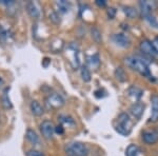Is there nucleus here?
Returning a JSON list of instances; mask_svg holds the SVG:
<instances>
[{
    "label": "nucleus",
    "mask_w": 158,
    "mask_h": 156,
    "mask_svg": "<svg viewBox=\"0 0 158 156\" xmlns=\"http://www.w3.org/2000/svg\"><path fill=\"white\" fill-rule=\"evenodd\" d=\"M124 63L130 69L138 72L140 75L152 79L153 76L151 75L149 65H148V61H146V59L138 57V56H128V57L124 58Z\"/></svg>",
    "instance_id": "1"
},
{
    "label": "nucleus",
    "mask_w": 158,
    "mask_h": 156,
    "mask_svg": "<svg viewBox=\"0 0 158 156\" xmlns=\"http://www.w3.org/2000/svg\"><path fill=\"white\" fill-rule=\"evenodd\" d=\"M115 130L117 133L123 136H128L132 131V122L130 119V116L127 113L119 114L117 118V124L115 126Z\"/></svg>",
    "instance_id": "2"
},
{
    "label": "nucleus",
    "mask_w": 158,
    "mask_h": 156,
    "mask_svg": "<svg viewBox=\"0 0 158 156\" xmlns=\"http://www.w3.org/2000/svg\"><path fill=\"white\" fill-rule=\"evenodd\" d=\"M65 153L68 156H88L89 148L83 142L73 141L65 145Z\"/></svg>",
    "instance_id": "3"
},
{
    "label": "nucleus",
    "mask_w": 158,
    "mask_h": 156,
    "mask_svg": "<svg viewBox=\"0 0 158 156\" xmlns=\"http://www.w3.org/2000/svg\"><path fill=\"white\" fill-rule=\"evenodd\" d=\"M40 132L45 139H52L55 133V126L50 120H44L40 124Z\"/></svg>",
    "instance_id": "4"
},
{
    "label": "nucleus",
    "mask_w": 158,
    "mask_h": 156,
    "mask_svg": "<svg viewBox=\"0 0 158 156\" xmlns=\"http://www.w3.org/2000/svg\"><path fill=\"white\" fill-rule=\"evenodd\" d=\"M47 104L52 109H59L64 104V99L57 93L50 94L47 98Z\"/></svg>",
    "instance_id": "5"
},
{
    "label": "nucleus",
    "mask_w": 158,
    "mask_h": 156,
    "mask_svg": "<svg viewBox=\"0 0 158 156\" xmlns=\"http://www.w3.org/2000/svg\"><path fill=\"white\" fill-rule=\"evenodd\" d=\"M139 48H140V52L142 53L146 57H149V58H152L156 55L155 53L154 48H153V45H152V42L148 39H143L139 44Z\"/></svg>",
    "instance_id": "6"
},
{
    "label": "nucleus",
    "mask_w": 158,
    "mask_h": 156,
    "mask_svg": "<svg viewBox=\"0 0 158 156\" xmlns=\"http://www.w3.org/2000/svg\"><path fill=\"white\" fill-rule=\"evenodd\" d=\"M142 140L147 145H154L158 141V130H147L142 133Z\"/></svg>",
    "instance_id": "7"
},
{
    "label": "nucleus",
    "mask_w": 158,
    "mask_h": 156,
    "mask_svg": "<svg viewBox=\"0 0 158 156\" xmlns=\"http://www.w3.org/2000/svg\"><path fill=\"white\" fill-rule=\"evenodd\" d=\"M139 6L141 10V14L143 17L152 15V12L158 6V3L156 1H140Z\"/></svg>",
    "instance_id": "8"
},
{
    "label": "nucleus",
    "mask_w": 158,
    "mask_h": 156,
    "mask_svg": "<svg viewBox=\"0 0 158 156\" xmlns=\"http://www.w3.org/2000/svg\"><path fill=\"white\" fill-rule=\"evenodd\" d=\"M112 40L116 45L120 48H129L131 45V39L127 36V35L118 33V34H114L112 36Z\"/></svg>",
    "instance_id": "9"
},
{
    "label": "nucleus",
    "mask_w": 158,
    "mask_h": 156,
    "mask_svg": "<svg viewBox=\"0 0 158 156\" xmlns=\"http://www.w3.org/2000/svg\"><path fill=\"white\" fill-rule=\"evenodd\" d=\"M144 108H146V106H144L143 102H140V101L135 102L134 104L131 106V108H130V113L133 115L136 119H140V117L143 114Z\"/></svg>",
    "instance_id": "10"
},
{
    "label": "nucleus",
    "mask_w": 158,
    "mask_h": 156,
    "mask_svg": "<svg viewBox=\"0 0 158 156\" xmlns=\"http://www.w3.org/2000/svg\"><path fill=\"white\" fill-rule=\"evenodd\" d=\"M151 104H152V112L150 121L151 122H157L158 121V95L154 94L151 97Z\"/></svg>",
    "instance_id": "11"
},
{
    "label": "nucleus",
    "mask_w": 158,
    "mask_h": 156,
    "mask_svg": "<svg viewBox=\"0 0 158 156\" xmlns=\"http://www.w3.org/2000/svg\"><path fill=\"white\" fill-rule=\"evenodd\" d=\"M27 13H29V15L31 17H33V18L35 19H38L40 17V15H41V13H40V10L39 7H38L37 3H35L34 1H29L27 3Z\"/></svg>",
    "instance_id": "12"
},
{
    "label": "nucleus",
    "mask_w": 158,
    "mask_h": 156,
    "mask_svg": "<svg viewBox=\"0 0 158 156\" xmlns=\"http://www.w3.org/2000/svg\"><path fill=\"white\" fill-rule=\"evenodd\" d=\"M30 108H31V112H32V114L35 115V116H37V117L42 116L43 113H44V109H43V107L37 100H33L32 102H31Z\"/></svg>",
    "instance_id": "13"
},
{
    "label": "nucleus",
    "mask_w": 158,
    "mask_h": 156,
    "mask_svg": "<svg viewBox=\"0 0 158 156\" xmlns=\"http://www.w3.org/2000/svg\"><path fill=\"white\" fill-rule=\"evenodd\" d=\"M9 91H10V88H6V90L3 91L2 96H1V103H2V106H3V108L6 110H10L13 108L11 99H10V97H9Z\"/></svg>",
    "instance_id": "14"
},
{
    "label": "nucleus",
    "mask_w": 158,
    "mask_h": 156,
    "mask_svg": "<svg viewBox=\"0 0 158 156\" xmlns=\"http://www.w3.org/2000/svg\"><path fill=\"white\" fill-rule=\"evenodd\" d=\"M25 137L29 140L32 145H37L39 144V136L37 135V133L32 129H27V133H25Z\"/></svg>",
    "instance_id": "15"
},
{
    "label": "nucleus",
    "mask_w": 158,
    "mask_h": 156,
    "mask_svg": "<svg viewBox=\"0 0 158 156\" xmlns=\"http://www.w3.org/2000/svg\"><path fill=\"white\" fill-rule=\"evenodd\" d=\"M128 94L131 97H134L135 99H140L141 98V96L143 95V91L141 90V89H139V88H137V86H132L131 88L128 90Z\"/></svg>",
    "instance_id": "16"
},
{
    "label": "nucleus",
    "mask_w": 158,
    "mask_h": 156,
    "mask_svg": "<svg viewBox=\"0 0 158 156\" xmlns=\"http://www.w3.org/2000/svg\"><path fill=\"white\" fill-rule=\"evenodd\" d=\"M139 154L140 149L134 144H131L126 150V156H138Z\"/></svg>",
    "instance_id": "17"
},
{
    "label": "nucleus",
    "mask_w": 158,
    "mask_h": 156,
    "mask_svg": "<svg viewBox=\"0 0 158 156\" xmlns=\"http://www.w3.org/2000/svg\"><path fill=\"white\" fill-rule=\"evenodd\" d=\"M123 13L130 19H134L135 17H137V15H138L137 10L133 6H123Z\"/></svg>",
    "instance_id": "18"
},
{
    "label": "nucleus",
    "mask_w": 158,
    "mask_h": 156,
    "mask_svg": "<svg viewBox=\"0 0 158 156\" xmlns=\"http://www.w3.org/2000/svg\"><path fill=\"white\" fill-rule=\"evenodd\" d=\"M80 74H81V77H82V80L85 81V82H89V81L91 80V78H92L91 71H90V69H89L86 65H82V66H81Z\"/></svg>",
    "instance_id": "19"
},
{
    "label": "nucleus",
    "mask_w": 158,
    "mask_h": 156,
    "mask_svg": "<svg viewBox=\"0 0 158 156\" xmlns=\"http://www.w3.org/2000/svg\"><path fill=\"white\" fill-rule=\"evenodd\" d=\"M56 6H58V11L60 13H67L69 12V10H70L71 3L68 1H64V0H61V1L56 2Z\"/></svg>",
    "instance_id": "20"
},
{
    "label": "nucleus",
    "mask_w": 158,
    "mask_h": 156,
    "mask_svg": "<svg viewBox=\"0 0 158 156\" xmlns=\"http://www.w3.org/2000/svg\"><path fill=\"white\" fill-rule=\"evenodd\" d=\"M115 77L118 79L119 81L123 82L127 80V73L124 72V70L122 68H117L115 70Z\"/></svg>",
    "instance_id": "21"
},
{
    "label": "nucleus",
    "mask_w": 158,
    "mask_h": 156,
    "mask_svg": "<svg viewBox=\"0 0 158 156\" xmlns=\"http://www.w3.org/2000/svg\"><path fill=\"white\" fill-rule=\"evenodd\" d=\"M91 34H92V38H93L96 42H97V43L101 42L102 37H101L100 31H99L97 27H92V29H91Z\"/></svg>",
    "instance_id": "22"
},
{
    "label": "nucleus",
    "mask_w": 158,
    "mask_h": 156,
    "mask_svg": "<svg viewBox=\"0 0 158 156\" xmlns=\"http://www.w3.org/2000/svg\"><path fill=\"white\" fill-rule=\"evenodd\" d=\"M88 63L91 65L93 68H98L99 65H100V59H99V55L98 54H95L91 57H89L88 59Z\"/></svg>",
    "instance_id": "23"
},
{
    "label": "nucleus",
    "mask_w": 158,
    "mask_h": 156,
    "mask_svg": "<svg viewBox=\"0 0 158 156\" xmlns=\"http://www.w3.org/2000/svg\"><path fill=\"white\" fill-rule=\"evenodd\" d=\"M144 19L147 20V22L150 25H151V27L158 29V21L156 20V18H155V17L153 16V15H149V16H146V17H144Z\"/></svg>",
    "instance_id": "24"
},
{
    "label": "nucleus",
    "mask_w": 158,
    "mask_h": 156,
    "mask_svg": "<svg viewBox=\"0 0 158 156\" xmlns=\"http://www.w3.org/2000/svg\"><path fill=\"white\" fill-rule=\"evenodd\" d=\"M50 20L52 22H54L55 24H58L60 22V18H59V15H58V13L56 12H52L50 14Z\"/></svg>",
    "instance_id": "25"
},
{
    "label": "nucleus",
    "mask_w": 158,
    "mask_h": 156,
    "mask_svg": "<svg viewBox=\"0 0 158 156\" xmlns=\"http://www.w3.org/2000/svg\"><path fill=\"white\" fill-rule=\"evenodd\" d=\"M59 119H60V121L62 122V124H75L74 119L72 118V117H70V116H60Z\"/></svg>",
    "instance_id": "26"
},
{
    "label": "nucleus",
    "mask_w": 158,
    "mask_h": 156,
    "mask_svg": "<svg viewBox=\"0 0 158 156\" xmlns=\"http://www.w3.org/2000/svg\"><path fill=\"white\" fill-rule=\"evenodd\" d=\"M27 156H45L43 153L39 152V151H36V150H31L29 152L27 153Z\"/></svg>",
    "instance_id": "27"
},
{
    "label": "nucleus",
    "mask_w": 158,
    "mask_h": 156,
    "mask_svg": "<svg viewBox=\"0 0 158 156\" xmlns=\"http://www.w3.org/2000/svg\"><path fill=\"white\" fill-rule=\"evenodd\" d=\"M152 42V45H153V48H154V51H155V53L158 55V36H156L153 39V41Z\"/></svg>",
    "instance_id": "28"
},
{
    "label": "nucleus",
    "mask_w": 158,
    "mask_h": 156,
    "mask_svg": "<svg viewBox=\"0 0 158 156\" xmlns=\"http://www.w3.org/2000/svg\"><path fill=\"white\" fill-rule=\"evenodd\" d=\"M108 16H109V18L110 19H113L114 17H115V15H116V10L114 9V7H110V9L108 10Z\"/></svg>",
    "instance_id": "29"
},
{
    "label": "nucleus",
    "mask_w": 158,
    "mask_h": 156,
    "mask_svg": "<svg viewBox=\"0 0 158 156\" xmlns=\"http://www.w3.org/2000/svg\"><path fill=\"white\" fill-rule=\"evenodd\" d=\"M55 133H57V134H59V135H62L63 133H64V128L61 126V124L55 127Z\"/></svg>",
    "instance_id": "30"
},
{
    "label": "nucleus",
    "mask_w": 158,
    "mask_h": 156,
    "mask_svg": "<svg viewBox=\"0 0 158 156\" xmlns=\"http://www.w3.org/2000/svg\"><path fill=\"white\" fill-rule=\"evenodd\" d=\"M95 3L97 4L99 7H104L106 6V1H104V0H96Z\"/></svg>",
    "instance_id": "31"
},
{
    "label": "nucleus",
    "mask_w": 158,
    "mask_h": 156,
    "mask_svg": "<svg viewBox=\"0 0 158 156\" xmlns=\"http://www.w3.org/2000/svg\"><path fill=\"white\" fill-rule=\"evenodd\" d=\"M3 82H4V81H3V79H2L1 77H0V86H1L2 84H3Z\"/></svg>",
    "instance_id": "32"
},
{
    "label": "nucleus",
    "mask_w": 158,
    "mask_h": 156,
    "mask_svg": "<svg viewBox=\"0 0 158 156\" xmlns=\"http://www.w3.org/2000/svg\"><path fill=\"white\" fill-rule=\"evenodd\" d=\"M1 31H2V30H1V27H0V35H1Z\"/></svg>",
    "instance_id": "33"
}]
</instances>
